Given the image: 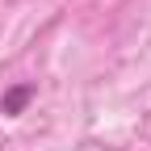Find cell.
Wrapping results in <instances>:
<instances>
[{"instance_id": "6da1fadb", "label": "cell", "mask_w": 151, "mask_h": 151, "mask_svg": "<svg viewBox=\"0 0 151 151\" xmlns=\"http://www.w3.org/2000/svg\"><path fill=\"white\" fill-rule=\"evenodd\" d=\"M38 97V88L34 84H13L4 97H0V113H4V118H21L25 113V105Z\"/></svg>"}]
</instances>
